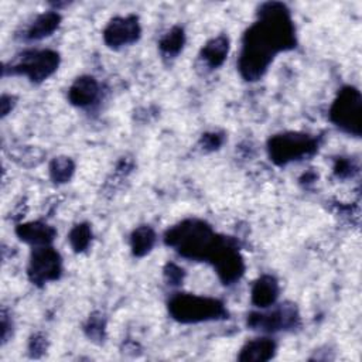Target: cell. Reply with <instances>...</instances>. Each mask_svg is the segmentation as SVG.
Segmentation results:
<instances>
[{
    "label": "cell",
    "mask_w": 362,
    "mask_h": 362,
    "mask_svg": "<svg viewBox=\"0 0 362 362\" xmlns=\"http://www.w3.org/2000/svg\"><path fill=\"white\" fill-rule=\"evenodd\" d=\"M294 47L296 30L290 11L281 3H266L259 10L257 21L243 35L239 72L246 81H257L277 52Z\"/></svg>",
    "instance_id": "cell-1"
},
{
    "label": "cell",
    "mask_w": 362,
    "mask_h": 362,
    "mask_svg": "<svg viewBox=\"0 0 362 362\" xmlns=\"http://www.w3.org/2000/svg\"><path fill=\"white\" fill-rule=\"evenodd\" d=\"M164 240L182 257L211 262L214 253L221 246L223 238L218 236L212 228L199 219H185L170 228Z\"/></svg>",
    "instance_id": "cell-2"
},
{
    "label": "cell",
    "mask_w": 362,
    "mask_h": 362,
    "mask_svg": "<svg viewBox=\"0 0 362 362\" xmlns=\"http://www.w3.org/2000/svg\"><path fill=\"white\" fill-rule=\"evenodd\" d=\"M168 311L174 320L182 324L221 320L228 314L219 300L185 293L177 294L168 301Z\"/></svg>",
    "instance_id": "cell-3"
},
{
    "label": "cell",
    "mask_w": 362,
    "mask_h": 362,
    "mask_svg": "<svg viewBox=\"0 0 362 362\" xmlns=\"http://www.w3.org/2000/svg\"><path fill=\"white\" fill-rule=\"evenodd\" d=\"M317 140L305 133L287 132L270 137L267 151L270 160L277 165H286L291 161L313 156L317 151Z\"/></svg>",
    "instance_id": "cell-4"
},
{
    "label": "cell",
    "mask_w": 362,
    "mask_h": 362,
    "mask_svg": "<svg viewBox=\"0 0 362 362\" xmlns=\"http://www.w3.org/2000/svg\"><path fill=\"white\" fill-rule=\"evenodd\" d=\"M329 117L344 132L359 136L362 122V98L359 90L354 86L342 88L329 109Z\"/></svg>",
    "instance_id": "cell-5"
},
{
    "label": "cell",
    "mask_w": 362,
    "mask_h": 362,
    "mask_svg": "<svg viewBox=\"0 0 362 362\" xmlns=\"http://www.w3.org/2000/svg\"><path fill=\"white\" fill-rule=\"evenodd\" d=\"M59 65V55L51 49H31L21 54L11 65L10 74L25 75L31 82H42L49 78Z\"/></svg>",
    "instance_id": "cell-6"
},
{
    "label": "cell",
    "mask_w": 362,
    "mask_h": 362,
    "mask_svg": "<svg viewBox=\"0 0 362 362\" xmlns=\"http://www.w3.org/2000/svg\"><path fill=\"white\" fill-rule=\"evenodd\" d=\"M62 272V262L59 253L49 245L35 246L30 263H28V277L33 284H45L54 281L59 277Z\"/></svg>",
    "instance_id": "cell-7"
},
{
    "label": "cell",
    "mask_w": 362,
    "mask_h": 362,
    "mask_svg": "<svg viewBox=\"0 0 362 362\" xmlns=\"http://www.w3.org/2000/svg\"><path fill=\"white\" fill-rule=\"evenodd\" d=\"M211 263L214 264L223 284H232L238 281L245 272V263L239 250L226 238H223L221 246L216 249Z\"/></svg>",
    "instance_id": "cell-8"
},
{
    "label": "cell",
    "mask_w": 362,
    "mask_h": 362,
    "mask_svg": "<svg viewBox=\"0 0 362 362\" xmlns=\"http://www.w3.org/2000/svg\"><path fill=\"white\" fill-rule=\"evenodd\" d=\"M298 322V313L294 304H281L280 307L267 313H252L247 317V325L260 331H280L296 327Z\"/></svg>",
    "instance_id": "cell-9"
},
{
    "label": "cell",
    "mask_w": 362,
    "mask_h": 362,
    "mask_svg": "<svg viewBox=\"0 0 362 362\" xmlns=\"http://www.w3.org/2000/svg\"><path fill=\"white\" fill-rule=\"evenodd\" d=\"M141 34L136 16L115 17L103 30V41L110 48H120L134 44Z\"/></svg>",
    "instance_id": "cell-10"
},
{
    "label": "cell",
    "mask_w": 362,
    "mask_h": 362,
    "mask_svg": "<svg viewBox=\"0 0 362 362\" xmlns=\"http://www.w3.org/2000/svg\"><path fill=\"white\" fill-rule=\"evenodd\" d=\"M99 96V85L93 76L83 75L75 79L68 90V99L72 105L86 107L96 102Z\"/></svg>",
    "instance_id": "cell-11"
},
{
    "label": "cell",
    "mask_w": 362,
    "mask_h": 362,
    "mask_svg": "<svg viewBox=\"0 0 362 362\" xmlns=\"http://www.w3.org/2000/svg\"><path fill=\"white\" fill-rule=\"evenodd\" d=\"M16 233L23 242L34 246H45L54 240L55 229L44 222L35 221L18 225L16 228Z\"/></svg>",
    "instance_id": "cell-12"
},
{
    "label": "cell",
    "mask_w": 362,
    "mask_h": 362,
    "mask_svg": "<svg viewBox=\"0 0 362 362\" xmlns=\"http://www.w3.org/2000/svg\"><path fill=\"white\" fill-rule=\"evenodd\" d=\"M279 297V283L270 274L260 276L252 287V303L256 307L267 308L276 303Z\"/></svg>",
    "instance_id": "cell-13"
},
{
    "label": "cell",
    "mask_w": 362,
    "mask_h": 362,
    "mask_svg": "<svg viewBox=\"0 0 362 362\" xmlns=\"http://www.w3.org/2000/svg\"><path fill=\"white\" fill-rule=\"evenodd\" d=\"M276 352V344L270 338H256L245 344L238 355L242 362H264L273 358Z\"/></svg>",
    "instance_id": "cell-14"
},
{
    "label": "cell",
    "mask_w": 362,
    "mask_h": 362,
    "mask_svg": "<svg viewBox=\"0 0 362 362\" xmlns=\"http://www.w3.org/2000/svg\"><path fill=\"white\" fill-rule=\"evenodd\" d=\"M229 51V40L226 35H218L212 40H209L202 51H201V58L209 68H218L223 64L226 59Z\"/></svg>",
    "instance_id": "cell-15"
},
{
    "label": "cell",
    "mask_w": 362,
    "mask_h": 362,
    "mask_svg": "<svg viewBox=\"0 0 362 362\" xmlns=\"http://www.w3.org/2000/svg\"><path fill=\"white\" fill-rule=\"evenodd\" d=\"M61 16L57 11H47L40 14L28 27L25 37L28 40H42L51 35L59 25Z\"/></svg>",
    "instance_id": "cell-16"
},
{
    "label": "cell",
    "mask_w": 362,
    "mask_h": 362,
    "mask_svg": "<svg viewBox=\"0 0 362 362\" xmlns=\"http://www.w3.org/2000/svg\"><path fill=\"white\" fill-rule=\"evenodd\" d=\"M154 243H156V233L147 225L139 226L137 229L133 230L130 236L132 252L134 256H139V257L147 255L153 249Z\"/></svg>",
    "instance_id": "cell-17"
},
{
    "label": "cell",
    "mask_w": 362,
    "mask_h": 362,
    "mask_svg": "<svg viewBox=\"0 0 362 362\" xmlns=\"http://www.w3.org/2000/svg\"><path fill=\"white\" fill-rule=\"evenodd\" d=\"M185 44V34L181 27H173L160 40V51L165 57H175Z\"/></svg>",
    "instance_id": "cell-18"
},
{
    "label": "cell",
    "mask_w": 362,
    "mask_h": 362,
    "mask_svg": "<svg viewBox=\"0 0 362 362\" xmlns=\"http://www.w3.org/2000/svg\"><path fill=\"white\" fill-rule=\"evenodd\" d=\"M75 171V164L69 157H55L49 164V175L54 182H68Z\"/></svg>",
    "instance_id": "cell-19"
},
{
    "label": "cell",
    "mask_w": 362,
    "mask_h": 362,
    "mask_svg": "<svg viewBox=\"0 0 362 362\" xmlns=\"http://www.w3.org/2000/svg\"><path fill=\"white\" fill-rule=\"evenodd\" d=\"M92 239V230L88 223H78L75 225L68 236L69 245L75 252H83Z\"/></svg>",
    "instance_id": "cell-20"
},
{
    "label": "cell",
    "mask_w": 362,
    "mask_h": 362,
    "mask_svg": "<svg viewBox=\"0 0 362 362\" xmlns=\"http://www.w3.org/2000/svg\"><path fill=\"white\" fill-rule=\"evenodd\" d=\"M103 331H105V322L100 314H93L88 324H86V334L89 338L93 339H100L103 338Z\"/></svg>",
    "instance_id": "cell-21"
},
{
    "label": "cell",
    "mask_w": 362,
    "mask_h": 362,
    "mask_svg": "<svg viewBox=\"0 0 362 362\" xmlns=\"http://www.w3.org/2000/svg\"><path fill=\"white\" fill-rule=\"evenodd\" d=\"M164 276H165V280L168 281V284L177 286L184 279V270L174 263H168L164 269Z\"/></svg>",
    "instance_id": "cell-22"
},
{
    "label": "cell",
    "mask_w": 362,
    "mask_h": 362,
    "mask_svg": "<svg viewBox=\"0 0 362 362\" xmlns=\"http://www.w3.org/2000/svg\"><path fill=\"white\" fill-rule=\"evenodd\" d=\"M354 170H355V167H354L352 161H349V160H346V158H339V160H337L335 167H334V173H335L338 177H341V178L351 177V175L354 174Z\"/></svg>",
    "instance_id": "cell-23"
},
{
    "label": "cell",
    "mask_w": 362,
    "mask_h": 362,
    "mask_svg": "<svg viewBox=\"0 0 362 362\" xmlns=\"http://www.w3.org/2000/svg\"><path fill=\"white\" fill-rule=\"evenodd\" d=\"M223 141V137L219 133H206L201 139V144L204 146L202 148L205 150H216Z\"/></svg>",
    "instance_id": "cell-24"
},
{
    "label": "cell",
    "mask_w": 362,
    "mask_h": 362,
    "mask_svg": "<svg viewBox=\"0 0 362 362\" xmlns=\"http://www.w3.org/2000/svg\"><path fill=\"white\" fill-rule=\"evenodd\" d=\"M45 348H47V345H45V338H44L42 335H34V337L31 338L30 346H28L31 355L37 356V354H38V352H44Z\"/></svg>",
    "instance_id": "cell-25"
},
{
    "label": "cell",
    "mask_w": 362,
    "mask_h": 362,
    "mask_svg": "<svg viewBox=\"0 0 362 362\" xmlns=\"http://www.w3.org/2000/svg\"><path fill=\"white\" fill-rule=\"evenodd\" d=\"M13 100H14L13 96H8V95H3L1 96V102H0V105H1V116H6L11 110V107L14 105Z\"/></svg>",
    "instance_id": "cell-26"
}]
</instances>
